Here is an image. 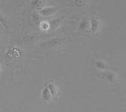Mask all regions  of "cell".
<instances>
[{
  "mask_svg": "<svg viewBox=\"0 0 126 112\" xmlns=\"http://www.w3.org/2000/svg\"><path fill=\"white\" fill-rule=\"evenodd\" d=\"M33 4V6H32V8H40L42 6L43 3L41 1H32L31 6H32Z\"/></svg>",
  "mask_w": 126,
  "mask_h": 112,
  "instance_id": "5b68a950",
  "label": "cell"
},
{
  "mask_svg": "<svg viewBox=\"0 0 126 112\" xmlns=\"http://www.w3.org/2000/svg\"><path fill=\"white\" fill-rule=\"evenodd\" d=\"M57 11V8L56 7H49L40 10V13L44 16H50L54 14Z\"/></svg>",
  "mask_w": 126,
  "mask_h": 112,
  "instance_id": "6da1fadb",
  "label": "cell"
},
{
  "mask_svg": "<svg viewBox=\"0 0 126 112\" xmlns=\"http://www.w3.org/2000/svg\"><path fill=\"white\" fill-rule=\"evenodd\" d=\"M0 23H1L5 28H8L7 22H6V19H5V18H4V16H3V14H2L1 12H0Z\"/></svg>",
  "mask_w": 126,
  "mask_h": 112,
  "instance_id": "277c9868",
  "label": "cell"
},
{
  "mask_svg": "<svg viewBox=\"0 0 126 112\" xmlns=\"http://www.w3.org/2000/svg\"><path fill=\"white\" fill-rule=\"evenodd\" d=\"M0 38H1V36H0Z\"/></svg>",
  "mask_w": 126,
  "mask_h": 112,
  "instance_id": "8992f818",
  "label": "cell"
},
{
  "mask_svg": "<svg viewBox=\"0 0 126 112\" xmlns=\"http://www.w3.org/2000/svg\"><path fill=\"white\" fill-rule=\"evenodd\" d=\"M48 89H49V91H50V94H51V95L52 96V97H57V88H56V87H55L53 85L50 84L49 86V88H48Z\"/></svg>",
  "mask_w": 126,
  "mask_h": 112,
  "instance_id": "7a4b0ae2",
  "label": "cell"
},
{
  "mask_svg": "<svg viewBox=\"0 0 126 112\" xmlns=\"http://www.w3.org/2000/svg\"><path fill=\"white\" fill-rule=\"evenodd\" d=\"M42 95H43V98H44L45 100H49L50 99V98H51V94H50L48 88H46L44 90Z\"/></svg>",
  "mask_w": 126,
  "mask_h": 112,
  "instance_id": "3957f363",
  "label": "cell"
}]
</instances>
